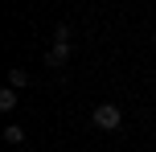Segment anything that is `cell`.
Returning a JSON list of instances; mask_svg holds the SVG:
<instances>
[{
	"instance_id": "3",
	"label": "cell",
	"mask_w": 156,
	"mask_h": 152,
	"mask_svg": "<svg viewBox=\"0 0 156 152\" xmlns=\"http://www.w3.org/2000/svg\"><path fill=\"white\" fill-rule=\"evenodd\" d=\"M4 140H8V144H25V128H21V123H8V128H4Z\"/></svg>"
},
{
	"instance_id": "2",
	"label": "cell",
	"mask_w": 156,
	"mask_h": 152,
	"mask_svg": "<svg viewBox=\"0 0 156 152\" xmlns=\"http://www.w3.org/2000/svg\"><path fill=\"white\" fill-rule=\"evenodd\" d=\"M8 87H12V90H21V87H29V74H25L21 66H16V70H8Z\"/></svg>"
},
{
	"instance_id": "4",
	"label": "cell",
	"mask_w": 156,
	"mask_h": 152,
	"mask_svg": "<svg viewBox=\"0 0 156 152\" xmlns=\"http://www.w3.org/2000/svg\"><path fill=\"white\" fill-rule=\"evenodd\" d=\"M66 58H70V45H58V41H54V49H49V62H54V66H62Z\"/></svg>"
},
{
	"instance_id": "5",
	"label": "cell",
	"mask_w": 156,
	"mask_h": 152,
	"mask_svg": "<svg viewBox=\"0 0 156 152\" xmlns=\"http://www.w3.org/2000/svg\"><path fill=\"white\" fill-rule=\"evenodd\" d=\"M0 107H4V111H12V107H16V90H12V87L0 90Z\"/></svg>"
},
{
	"instance_id": "1",
	"label": "cell",
	"mask_w": 156,
	"mask_h": 152,
	"mask_svg": "<svg viewBox=\"0 0 156 152\" xmlns=\"http://www.w3.org/2000/svg\"><path fill=\"white\" fill-rule=\"evenodd\" d=\"M90 119H94V128H103V132H115L119 123H123V111H119L115 103H99Z\"/></svg>"
}]
</instances>
